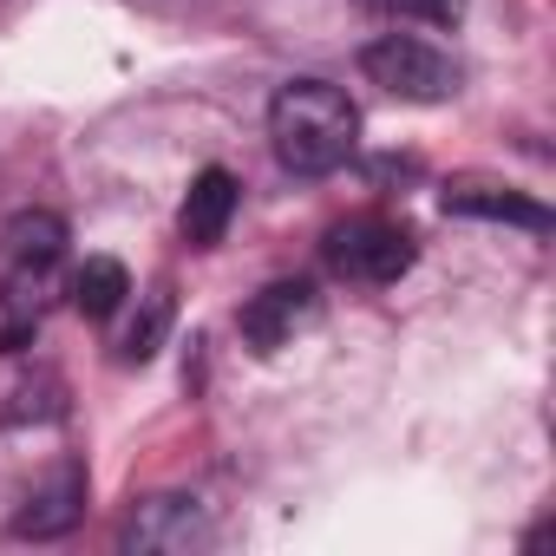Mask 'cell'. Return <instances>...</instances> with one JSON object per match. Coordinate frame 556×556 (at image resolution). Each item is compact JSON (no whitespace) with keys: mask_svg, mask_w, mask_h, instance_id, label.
Wrapping results in <instances>:
<instances>
[{"mask_svg":"<svg viewBox=\"0 0 556 556\" xmlns=\"http://www.w3.org/2000/svg\"><path fill=\"white\" fill-rule=\"evenodd\" d=\"M125 295H131V275H125V262H112V255H92V262L73 275V308H79L86 321L118 315Z\"/></svg>","mask_w":556,"mask_h":556,"instance_id":"obj_10","label":"cell"},{"mask_svg":"<svg viewBox=\"0 0 556 556\" xmlns=\"http://www.w3.org/2000/svg\"><path fill=\"white\" fill-rule=\"evenodd\" d=\"M413 255H419V242L400 223H387V216H354V223L328 229V268L341 275V282L387 289V282H400V275L413 268Z\"/></svg>","mask_w":556,"mask_h":556,"instance_id":"obj_4","label":"cell"},{"mask_svg":"<svg viewBox=\"0 0 556 556\" xmlns=\"http://www.w3.org/2000/svg\"><path fill=\"white\" fill-rule=\"evenodd\" d=\"M66 282V223L53 210H21L0 229V308H8V348H21L47 302Z\"/></svg>","mask_w":556,"mask_h":556,"instance_id":"obj_2","label":"cell"},{"mask_svg":"<svg viewBox=\"0 0 556 556\" xmlns=\"http://www.w3.org/2000/svg\"><path fill=\"white\" fill-rule=\"evenodd\" d=\"M439 203H445V216L510 223V229H530V236H543V229H549V210H543L530 190L504 184V177H452V184L439 190Z\"/></svg>","mask_w":556,"mask_h":556,"instance_id":"obj_6","label":"cell"},{"mask_svg":"<svg viewBox=\"0 0 556 556\" xmlns=\"http://www.w3.org/2000/svg\"><path fill=\"white\" fill-rule=\"evenodd\" d=\"M164 328H170V295L157 289V295L144 302V321L125 334V361H151V354H157V341H164Z\"/></svg>","mask_w":556,"mask_h":556,"instance_id":"obj_12","label":"cell"},{"mask_svg":"<svg viewBox=\"0 0 556 556\" xmlns=\"http://www.w3.org/2000/svg\"><path fill=\"white\" fill-rule=\"evenodd\" d=\"M315 315H321V295L308 282H268L262 295H249L236 328H242V341L255 354H275V348H289L302 328H315Z\"/></svg>","mask_w":556,"mask_h":556,"instance_id":"obj_5","label":"cell"},{"mask_svg":"<svg viewBox=\"0 0 556 556\" xmlns=\"http://www.w3.org/2000/svg\"><path fill=\"white\" fill-rule=\"evenodd\" d=\"M387 21H419V27H458L465 0H374Z\"/></svg>","mask_w":556,"mask_h":556,"instance_id":"obj_11","label":"cell"},{"mask_svg":"<svg viewBox=\"0 0 556 556\" xmlns=\"http://www.w3.org/2000/svg\"><path fill=\"white\" fill-rule=\"evenodd\" d=\"M79 510H86V471H79V465H60V471L27 497V510L14 517V530H21V536H60V530L79 523Z\"/></svg>","mask_w":556,"mask_h":556,"instance_id":"obj_9","label":"cell"},{"mask_svg":"<svg viewBox=\"0 0 556 556\" xmlns=\"http://www.w3.org/2000/svg\"><path fill=\"white\" fill-rule=\"evenodd\" d=\"M125 543L151 549V556H184V549L210 543V517L197 510V497H144L138 517L125 523Z\"/></svg>","mask_w":556,"mask_h":556,"instance_id":"obj_7","label":"cell"},{"mask_svg":"<svg viewBox=\"0 0 556 556\" xmlns=\"http://www.w3.org/2000/svg\"><path fill=\"white\" fill-rule=\"evenodd\" d=\"M229 216H236V177H229L223 164L197 170V177H190V197H184V210H177L184 242H190V249H216V242L229 236Z\"/></svg>","mask_w":556,"mask_h":556,"instance_id":"obj_8","label":"cell"},{"mask_svg":"<svg viewBox=\"0 0 556 556\" xmlns=\"http://www.w3.org/2000/svg\"><path fill=\"white\" fill-rule=\"evenodd\" d=\"M361 73L374 86H387L393 99L406 105H445L458 92V66L432 47V40H413V34H387L361 53Z\"/></svg>","mask_w":556,"mask_h":556,"instance_id":"obj_3","label":"cell"},{"mask_svg":"<svg viewBox=\"0 0 556 556\" xmlns=\"http://www.w3.org/2000/svg\"><path fill=\"white\" fill-rule=\"evenodd\" d=\"M268 144L295 177H328L354 157L361 144V112L341 86L328 79H289L268 105Z\"/></svg>","mask_w":556,"mask_h":556,"instance_id":"obj_1","label":"cell"}]
</instances>
